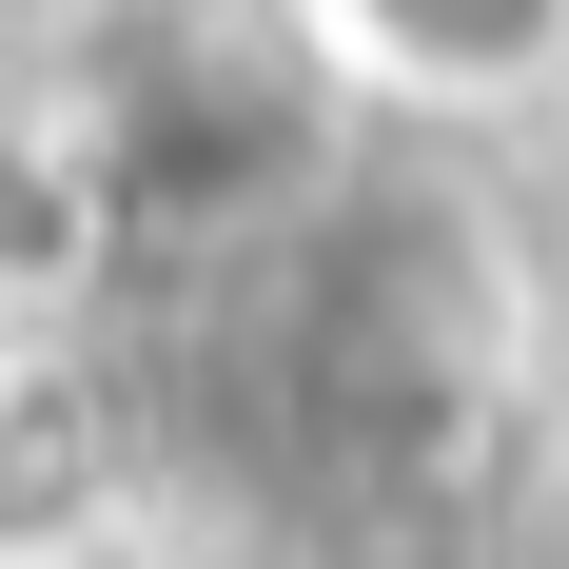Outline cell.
<instances>
[{
    "mask_svg": "<svg viewBox=\"0 0 569 569\" xmlns=\"http://www.w3.org/2000/svg\"><path fill=\"white\" fill-rule=\"evenodd\" d=\"M295 40L335 59L353 99L491 118V99H550L569 79V0H295Z\"/></svg>",
    "mask_w": 569,
    "mask_h": 569,
    "instance_id": "cell-1",
    "label": "cell"
},
{
    "mask_svg": "<svg viewBox=\"0 0 569 569\" xmlns=\"http://www.w3.org/2000/svg\"><path fill=\"white\" fill-rule=\"evenodd\" d=\"M0 569H99V550H79V530H0Z\"/></svg>",
    "mask_w": 569,
    "mask_h": 569,
    "instance_id": "cell-2",
    "label": "cell"
}]
</instances>
